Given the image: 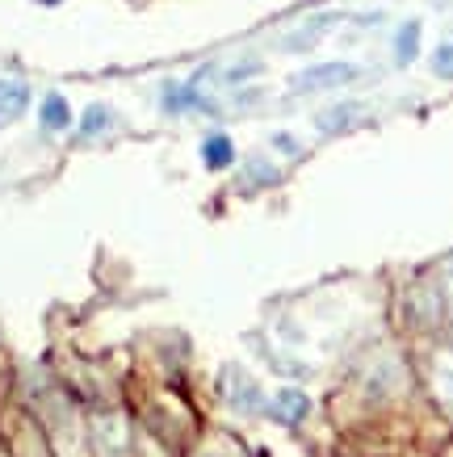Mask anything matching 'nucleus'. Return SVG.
Instances as JSON below:
<instances>
[{"label":"nucleus","mask_w":453,"mask_h":457,"mask_svg":"<svg viewBox=\"0 0 453 457\" xmlns=\"http://www.w3.org/2000/svg\"><path fill=\"white\" fill-rule=\"evenodd\" d=\"M88 441H93V449L101 457H126V449H130V420H126V411H96L93 420H88Z\"/></svg>","instance_id":"obj_1"},{"label":"nucleus","mask_w":453,"mask_h":457,"mask_svg":"<svg viewBox=\"0 0 453 457\" xmlns=\"http://www.w3.org/2000/svg\"><path fill=\"white\" fill-rule=\"evenodd\" d=\"M424 378H428V395L437 399V407L445 416H453V345H440L428 353Z\"/></svg>","instance_id":"obj_2"},{"label":"nucleus","mask_w":453,"mask_h":457,"mask_svg":"<svg viewBox=\"0 0 453 457\" xmlns=\"http://www.w3.org/2000/svg\"><path fill=\"white\" fill-rule=\"evenodd\" d=\"M219 382H222V399L231 403V407H239V411H261V407H269L264 395H261V386H256L239 365H227Z\"/></svg>","instance_id":"obj_3"},{"label":"nucleus","mask_w":453,"mask_h":457,"mask_svg":"<svg viewBox=\"0 0 453 457\" xmlns=\"http://www.w3.org/2000/svg\"><path fill=\"white\" fill-rule=\"evenodd\" d=\"M357 80L353 63H323V68H306L302 76H294V93H315V88H340V84Z\"/></svg>","instance_id":"obj_4"},{"label":"nucleus","mask_w":453,"mask_h":457,"mask_svg":"<svg viewBox=\"0 0 453 457\" xmlns=\"http://www.w3.org/2000/svg\"><path fill=\"white\" fill-rule=\"evenodd\" d=\"M306 411H311V399L294 386L277 390L273 399H269V416H273L277 424H298V420H306Z\"/></svg>","instance_id":"obj_5"},{"label":"nucleus","mask_w":453,"mask_h":457,"mask_svg":"<svg viewBox=\"0 0 453 457\" xmlns=\"http://www.w3.org/2000/svg\"><path fill=\"white\" fill-rule=\"evenodd\" d=\"M29 105V88L21 80H0V126L17 122Z\"/></svg>","instance_id":"obj_6"},{"label":"nucleus","mask_w":453,"mask_h":457,"mask_svg":"<svg viewBox=\"0 0 453 457\" xmlns=\"http://www.w3.org/2000/svg\"><path fill=\"white\" fill-rule=\"evenodd\" d=\"M202 160H206V168H227L235 164V147L227 135H210L206 147H202Z\"/></svg>","instance_id":"obj_7"},{"label":"nucleus","mask_w":453,"mask_h":457,"mask_svg":"<svg viewBox=\"0 0 453 457\" xmlns=\"http://www.w3.org/2000/svg\"><path fill=\"white\" fill-rule=\"evenodd\" d=\"M68 122H71L68 101L59 97V93H51V97L42 101V126H46V130H68Z\"/></svg>","instance_id":"obj_8"},{"label":"nucleus","mask_w":453,"mask_h":457,"mask_svg":"<svg viewBox=\"0 0 453 457\" xmlns=\"http://www.w3.org/2000/svg\"><path fill=\"white\" fill-rule=\"evenodd\" d=\"M110 122H113V113L105 110V105H88V110H84V118H80V135H84V139H93V135H101Z\"/></svg>","instance_id":"obj_9"},{"label":"nucleus","mask_w":453,"mask_h":457,"mask_svg":"<svg viewBox=\"0 0 453 457\" xmlns=\"http://www.w3.org/2000/svg\"><path fill=\"white\" fill-rule=\"evenodd\" d=\"M415 46H420V26H415V21H407V26L398 29V38H395L398 63H412V59H415Z\"/></svg>","instance_id":"obj_10"},{"label":"nucleus","mask_w":453,"mask_h":457,"mask_svg":"<svg viewBox=\"0 0 453 457\" xmlns=\"http://www.w3.org/2000/svg\"><path fill=\"white\" fill-rule=\"evenodd\" d=\"M432 71H437V76H445V80H453V42H445L437 55H432Z\"/></svg>","instance_id":"obj_11"},{"label":"nucleus","mask_w":453,"mask_h":457,"mask_svg":"<svg viewBox=\"0 0 453 457\" xmlns=\"http://www.w3.org/2000/svg\"><path fill=\"white\" fill-rule=\"evenodd\" d=\"M353 113H357V105H344V110L323 113V118H319V130H336V126H344L348 118H353Z\"/></svg>","instance_id":"obj_12"},{"label":"nucleus","mask_w":453,"mask_h":457,"mask_svg":"<svg viewBox=\"0 0 453 457\" xmlns=\"http://www.w3.org/2000/svg\"><path fill=\"white\" fill-rule=\"evenodd\" d=\"M277 147H281V152H298V143L289 139V135H277Z\"/></svg>","instance_id":"obj_13"},{"label":"nucleus","mask_w":453,"mask_h":457,"mask_svg":"<svg viewBox=\"0 0 453 457\" xmlns=\"http://www.w3.org/2000/svg\"><path fill=\"white\" fill-rule=\"evenodd\" d=\"M445 294H449V311H453V278H449V286H445Z\"/></svg>","instance_id":"obj_14"},{"label":"nucleus","mask_w":453,"mask_h":457,"mask_svg":"<svg viewBox=\"0 0 453 457\" xmlns=\"http://www.w3.org/2000/svg\"><path fill=\"white\" fill-rule=\"evenodd\" d=\"M42 4H59V0H42Z\"/></svg>","instance_id":"obj_15"},{"label":"nucleus","mask_w":453,"mask_h":457,"mask_svg":"<svg viewBox=\"0 0 453 457\" xmlns=\"http://www.w3.org/2000/svg\"><path fill=\"white\" fill-rule=\"evenodd\" d=\"M202 457H222V453H202Z\"/></svg>","instance_id":"obj_16"}]
</instances>
